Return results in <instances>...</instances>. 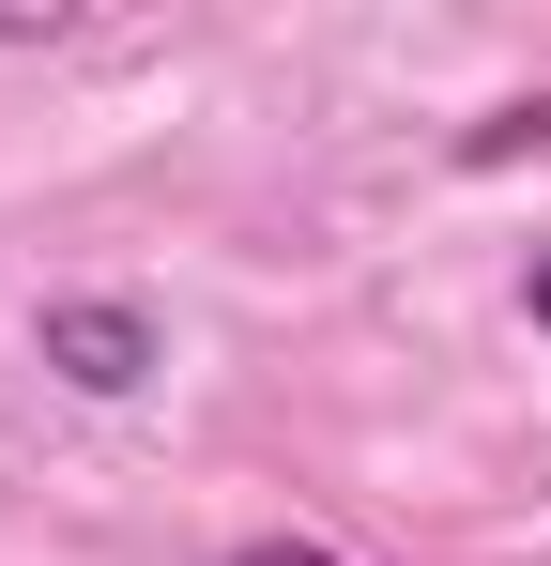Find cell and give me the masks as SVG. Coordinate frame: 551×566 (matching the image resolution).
<instances>
[{"instance_id":"1","label":"cell","mask_w":551,"mask_h":566,"mask_svg":"<svg viewBox=\"0 0 551 566\" xmlns=\"http://www.w3.org/2000/svg\"><path fill=\"white\" fill-rule=\"evenodd\" d=\"M31 353L77 382V398H138V382L169 368V337H154V306H138V291H62V306L31 322Z\"/></svg>"},{"instance_id":"2","label":"cell","mask_w":551,"mask_h":566,"mask_svg":"<svg viewBox=\"0 0 551 566\" xmlns=\"http://www.w3.org/2000/svg\"><path fill=\"white\" fill-rule=\"evenodd\" d=\"M521 154H551V93H521V107H490V123L459 138V169H521Z\"/></svg>"},{"instance_id":"3","label":"cell","mask_w":551,"mask_h":566,"mask_svg":"<svg viewBox=\"0 0 551 566\" xmlns=\"http://www.w3.org/2000/svg\"><path fill=\"white\" fill-rule=\"evenodd\" d=\"M230 566H337V552H322V536H246Z\"/></svg>"},{"instance_id":"4","label":"cell","mask_w":551,"mask_h":566,"mask_svg":"<svg viewBox=\"0 0 551 566\" xmlns=\"http://www.w3.org/2000/svg\"><path fill=\"white\" fill-rule=\"evenodd\" d=\"M537 337H551V245H537Z\"/></svg>"}]
</instances>
